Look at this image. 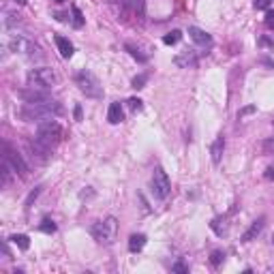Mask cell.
<instances>
[{
    "label": "cell",
    "instance_id": "obj_1",
    "mask_svg": "<svg viewBox=\"0 0 274 274\" xmlns=\"http://www.w3.org/2000/svg\"><path fill=\"white\" fill-rule=\"evenodd\" d=\"M62 114V105L54 99H45L41 103H24L19 109V118L24 122H43Z\"/></svg>",
    "mask_w": 274,
    "mask_h": 274
},
{
    "label": "cell",
    "instance_id": "obj_2",
    "mask_svg": "<svg viewBox=\"0 0 274 274\" xmlns=\"http://www.w3.org/2000/svg\"><path fill=\"white\" fill-rule=\"evenodd\" d=\"M62 137H64V129L60 127V122L54 120V118L43 120L37 125V139L43 141L45 146L56 148L58 143L62 141Z\"/></svg>",
    "mask_w": 274,
    "mask_h": 274
},
{
    "label": "cell",
    "instance_id": "obj_3",
    "mask_svg": "<svg viewBox=\"0 0 274 274\" xmlns=\"http://www.w3.org/2000/svg\"><path fill=\"white\" fill-rule=\"evenodd\" d=\"M26 84H28V88H35V90H49L58 84V75L49 67L30 69L28 75H26Z\"/></svg>",
    "mask_w": 274,
    "mask_h": 274
},
{
    "label": "cell",
    "instance_id": "obj_4",
    "mask_svg": "<svg viewBox=\"0 0 274 274\" xmlns=\"http://www.w3.org/2000/svg\"><path fill=\"white\" fill-rule=\"evenodd\" d=\"M90 233H92V238L99 244H105V246L114 244L116 238H118V221H116L114 217H105L103 221L92 225Z\"/></svg>",
    "mask_w": 274,
    "mask_h": 274
},
{
    "label": "cell",
    "instance_id": "obj_5",
    "mask_svg": "<svg viewBox=\"0 0 274 274\" xmlns=\"http://www.w3.org/2000/svg\"><path fill=\"white\" fill-rule=\"evenodd\" d=\"M75 84H77V88L88 96V99H101V96H103L101 82L96 80L94 73H90V71H86V69L80 71V73L75 75Z\"/></svg>",
    "mask_w": 274,
    "mask_h": 274
},
{
    "label": "cell",
    "instance_id": "obj_6",
    "mask_svg": "<svg viewBox=\"0 0 274 274\" xmlns=\"http://www.w3.org/2000/svg\"><path fill=\"white\" fill-rule=\"evenodd\" d=\"M6 47H9V51H13V54H22L26 58H39L41 54V47H37L35 43L30 41V39H26L24 35H11L9 39H6Z\"/></svg>",
    "mask_w": 274,
    "mask_h": 274
},
{
    "label": "cell",
    "instance_id": "obj_7",
    "mask_svg": "<svg viewBox=\"0 0 274 274\" xmlns=\"http://www.w3.org/2000/svg\"><path fill=\"white\" fill-rule=\"evenodd\" d=\"M150 191L156 199L165 201L169 197V193H172V180H169L167 172L163 167H156L152 172V180H150Z\"/></svg>",
    "mask_w": 274,
    "mask_h": 274
},
{
    "label": "cell",
    "instance_id": "obj_8",
    "mask_svg": "<svg viewBox=\"0 0 274 274\" xmlns=\"http://www.w3.org/2000/svg\"><path fill=\"white\" fill-rule=\"evenodd\" d=\"M24 148H26L28 156L37 163V165H45V163L51 159V150H54V148L45 146L43 141H39L37 137H35V139H26L24 141Z\"/></svg>",
    "mask_w": 274,
    "mask_h": 274
},
{
    "label": "cell",
    "instance_id": "obj_9",
    "mask_svg": "<svg viewBox=\"0 0 274 274\" xmlns=\"http://www.w3.org/2000/svg\"><path fill=\"white\" fill-rule=\"evenodd\" d=\"M2 159L11 165L13 174H19L22 178H26V176H28V165H26L24 156L19 154L15 148H11V143H4V154H2Z\"/></svg>",
    "mask_w": 274,
    "mask_h": 274
},
{
    "label": "cell",
    "instance_id": "obj_10",
    "mask_svg": "<svg viewBox=\"0 0 274 274\" xmlns=\"http://www.w3.org/2000/svg\"><path fill=\"white\" fill-rule=\"evenodd\" d=\"M174 62H176V67H180V69H195L199 60H197V54H195L193 49H186V51H182V54L176 56Z\"/></svg>",
    "mask_w": 274,
    "mask_h": 274
},
{
    "label": "cell",
    "instance_id": "obj_11",
    "mask_svg": "<svg viewBox=\"0 0 274 274\" xmlns=\"http://www.w3.org/2000/svg\"><path fill=\"white\" fill-rule=\"evenodd\" d=\"M264 227H266V217H259V219H255L251 223V227L249 229H246L244 233H242V242L246 244V242H253V240H255L259 233L264 231Z\"/></svg>",
    "mask_w": 274,
    "mask_h": 274
},
{
    "label": "cell",
    "instance_id": "obj_12",
    "mask_svg": "<svg viewBox=\"0 0 274 274\" xmlns=\"http://www.w3.org/2000/svg\"><path fill=\"white\" fill-rule=\"evenodd\" d=\"M188 37H191L197 45H201V47H210L212 45V37L208 35L206 30L197 28V26H188Z\"/></svg>",
    "mask_w": 274,
    "mask_h": 274
},
{
    "label": "cell",
    "instance_id": "obj_13",
    "mask_svg": "<svg viewBox=\"0 0 274 274\" xmlns=\"http://www.w3.org/2000/svg\"><path fill=\"white\" fill-rule=\"evenodd\" d=\"M223 152H225V137L223 135H217V139L212 141L210 146V159L214 165H219L221 159H223Z\"/></svg>",
    "mask_w": 274,
    "mask_h": 274
},
{
    "label": "cell",
    "instance_id": "obj_14",
    "mask_svg": "<svg viewBox=\"0 0 274 274\" xmlns=\"http://www.w3.org/2000/svg\"><path fill=\"white\" fill-rule=\"evenodd\" d=\"M107 120H109V125H120V122L125 120V109H122V103L120 101H114L112 105H109Z\"/></svg>",
    "mask_w": 274,
    "mask_h": 274
},
{
    "label": "cell",
    "instance_id": "obj_15",
    "mask_svg": "<svg viewBox=\"0 0 274 274\" xmlns=\"http://www.w3.org/2000/svg\"><path fill=\"white\" fill-rule=\"evenodd\" d=\"M54 41H56V47H58V51H60V56L62 58H71L73 56V43L69 41L67 37H54Z\"/></svg>",
    "mask_w": 274,
    "mask_h": 274
},
{
    "label": "cell",
    "instance_id": "obj_16",
    "mask_svg": "<svg viewBox=\"0 0 274 274\" xmlns=\"http://www.w3.org/2000/svg\"><path fill=\"white\" fill-rule=\"evenodd\" d=\"M146 236H143V233H133L131 238H129V251L131 253H139L143 246H146Z\"/></svg>",
    "mask_w": 274,
    "mask_h": 274
},
{
    "label": "cell",
    "instance_id": "obj_17",
    "mask_svg": "<svg viewBox=\"0 0 274 274\" xmlns=\"http://www.w3.org/2000/svg\"><path fill=\"white\" fill-rule=\"evenodd\" d=\"M9 240H11V242L15 244V246H19L22 251H28V249H30V238L26 236V233H13Z\"/></svg>",
    "mask_w": 274,
    "mask_h": 274
},
{
    "label": "cell",
    "instance_id": "obj_18",
    "mask_svg": "<svg viewBox=\"0 0 274 274\" xmlns=\"http://www.w3.org/2000/svg\"><path fill=\"white\" fill-rule=\"evenodd\" d=\"M2 26H4V28L6 30H9V28H13V26H17V22H19V15H17V13H11V11H2Z\"/></svg>",
    "mask_w": 274,
    "mask_h": 274
},
{
    "label": "cell",
    "instance_id": "obj_19",
    "mask_svg": "<svg viewBox=\"0 0 274 274\" xmlns=\"http://www.w3.org/2000/svg\"><path fill=\"white\" fill-rule=\"evenodd\" d=\"M125 49L135 58V60H139V62H146V60H148V54H141V49H139V47H135V45H131V43H127V45H125Z\"/></svg>",
    "mask_w": 274,
    "mask_h": 274
},
{
    "label": "cell",
    "instance_id": "obj_20",
    "mask_svg": "<svg viewBox=\"0 0 274 274\" xmlns=\"http://www.w3.org/2000/svg\"><path fill=\"white\" fill-rule=\"evenodd\" d=\"M225 262V251H221V249H214L212 253H210V264L214 266V268H219L221 264Z\"/></svg>",
    "mask_w": 274,
    "mask_h": 274
},
{
    "label": "cell",
    "instance_id": "obj_21",
    "mask_svg": "<svg viewBox=\"0 0 274 274\" xmlns=\"http://www.w3.org/2000/svg\"><path fill=\"white\" fill-rule=\"evenodd\" d=\"M180 39H182V32L180 30H172V32H167V35L163 37V43H165V45H176V43H180Z\"/></svg>",
    "mask_w": 274,
    "mask_h": 274
},
{
    "label": "cell",
    "instance_id": "obj_22",
    "mask_svg": "<svg viewBox=\"0 0 274 274\" xmlns=\"http://www.w3.org/2000/svg\"><path fill=\"white\" fill-rule=\"evenodd\" d=\"M39 231H43V233H54V231H56V223H54L51 219L45 217L41 223H39Z\"/></svg>",
    "mask_w": 274,
    "mask_h": 274
},
{
    "label": "cell",
    "instance_id": "obj_23",
    "mask_svg": "<svg viewBox=\"0 0 274 274\" xmlns=\"http://www.w3.org/2000/svg\"><path fill=\"white\" fill-rule=\"evenodd\" d=\"M223 221H225V219L217 217V219H212V223H210V227L214 229V233H217V236H225V233H227V227H225V225H221Z\"/></svg>",
    "mask_w": 274,
    "mask_h": 274
},
{
    "label": "cell",
    "instance_id": "obj_24",
    "mask_svg": "<svg viewBox=\"0 0 274 274\" xmlns=\"http://www.w3.org/2000/svg\"><path fill=\"white\" fill-rule=\"evenodd\" d=\"M146 82H148V75H146V73H141V75H135V77H133L131 86H133L135 90H139V88L146 86Z\"/></svg>",
    "mask_w": 274,
    "mask_h": 274
},
{
    "label": "cell",
    "instance_id": "obj_25",
    "mask_svg": "<svg viewBox=\"0 0 274 274\" xmlns=\"http://www.w3.org/2000/svg\"><path fill=\"white\" fill-rule=\"evenodd\" d=\"M71 11H73V26H75V28H82V26H84V15H82V11L77 9V6H73Z\"/></svg>",
    "mask_w": 274,
    "mask_h": 274
},
{
    "label": "cell",
    "instance_id": "obj_26",
    "mask_svg": "<svg viewBox=\"0 0 274 274\" xmlns=\"http://www.w3.org/2000/svg\"><path fill=\"white\" fill-rule=\"evenodd\" d=\"M172 272H176V274H188V266L182 262V259H178V262L172 266Z\"/></svg>",
    "mask_w": 274,
    "mask_h": 274
},
{
    "label": "cell",
    "instance_id": "obj_27",
    "mask_svg": "<svg viewBox=\"0 0 274 274\" xmlns=\"http://www.w3.org/2000/svg\"><path fill=\"white\" fill-rule=\"evenodd\" d=\"M127 105H129V109H131V112H139V109L143 107V105H141V101H139V99H135V96H131V99L127 101Z\"/></svg>",
    "mask_w": 274,
    "mask_h": 274
},
{
    "label": "cell",
    "instance_id": "obj_28",
    "mask_svg": "<svg viewBox=\"0 0 274 274\" xmlns=\"http://www.w3.org/2000/svg\"><path fill=\"white\" fill-rule=\"evenodd\" d=\"M264 22H266V26H268V28H274V11H268V13H266V19H264Z\"/></svg>",
    "mask_w": 274,
    "mask_h": 274
},
{
    "label": "cell",
    "instance_id": "obj_29",
    "mask_svg": "<svg viewBox=\"0 0 274 274\" xmlns=\"http://www.w3.org/2000/svg\"><path fill=\"white\" fill-rule=\"evenodd\" d=\"M253 112H255V105H249V107L240 109V112H238V118H244V116H249V114H253Z\"/></svg>",
    "mask_w": 274,
    "mask_h": 274
},
{
    "label": "cell",
    "instance_id": "obj_30",
    "mask_svg": "<svg viewBox=\"0 0 274 274\" xmlns=\"http://www.w3.org/2000/svg\"><path fill=\"white\" fill-rule=\"evenodd\" d=\"M264 150H266V152H268V154H274V137L264 143Z\"/></svg>",
    "mask_w": 274,
    "mask_h": 274
},
{
    "label": "cell",
    "instance_id": "obj_31",
    "mask_svg": "<svg viewBox=\"0 0 274 274\" xmlns=\"http://www.w3.org/2000/svg\"><path fill=\"white\" fill-rule=\"evenodd\" d=\"M272 0H255V9H268Z\"/></svg>",
    "mask_w": 274,
    "mask_h": 274
},
{
    "label": "cell",
    "instance_id": "obj_32",
    "mask_svg": "<svg viewBox=\"0 0 274 274\" xmlns=\"http://www.w3.org/2000/svg\"><path fill=\"white\" fill-rule=\"evenodd\" d=\"M39 193H41V186H37V188H35V191H32V193L28 195V199H26V206H30V204H32V199H35V197H37V195H39Z\"/></svg>",
    "mask_w": 274,
    "mask_h": 274
},
{
    "label": "cell",
    "instance_id": "obj_33",
    "mask_svg": "<svg viewBox=\"0 0 274 274\" xmlns=\"http://www.w3.org/2000/svg\"><path fill=\"white\" fill-rule=\"evenodd\" d=\"M266 178H268V180H274V165H268V167H266Z\"/></svg>",
    "mask_w": 274,
    "mask_h": 274
},
{
    "label": "cell",
    "instance_id": "obj_34",
    "mask_svg": "<svg viewBox=\"0 0 274 274\" xmlns=\"http://www.w3.org/2000/svg\"><path fill=\"white\" fill-rule=\"evenodd\" d=\"M75 120H82V107L75 105Z\"/></svg>",
    "mask_w": 274,
    "mask_h": 274
},
{
    "label": "cell",
    "instance_id": "obj_35",
    "mask_svg": "<svg viewBox=\"0 0 274 274\" xmlns=\"http://www.w3.org/2000/svg\"><path fill=\"white\" fill-rule=\"evenodd\" d=\"M15 4H26V0H13Z\"/></svg>",
    "mask_w": 274,
    "mask_h": 274
},
{
    "label": "cell",
    "instance_id": "obj_36",
    "mask_svg": "<svg viewBox=\"0 0 274 274\" xmlns=\"http://www.w3.org/2000/svg\"><path fill=\"white\" fill-rule=\"evenodd\" d=\"M272 244H274V233H272Z\"/></svg>",
    "mask_w": 274,
    "mask_h": 274
},
{
    "label": "cell",
    "instance_id": "obj_37",
    "mask_svg": "<svg viewBox=\"0 0 274 274\" xmlns=\"http://www.w3.org/2000/svg\"><path fill=\"white\" fill-rule=\"evenodd\" d=\"M56 2H64V0H56Z\"/></svg>",
    "mask_w": 274,
    "mask_h": 274
}]
</instances>
